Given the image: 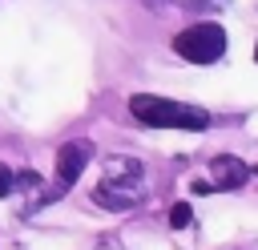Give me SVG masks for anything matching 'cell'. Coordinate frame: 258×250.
<instances>
[{"label":"cell","mask_w":258,"mask_h":250,"mask_svg":"<svg viewBox=\"0 0 258 250\" xmlns=\"http://www.w3.org/2000/svg\"><path fill=\"white\" fill-rule=\"evenodd\" d=\"M254 60H258V44H254Z\"/></svg>","instance_id":"9c48e42d"},{"label":"cell","mask_w":258,"mask_h":250,"mask_svg":"<svg viewBox=\"0 0 258 250\" xmlns=\"http://www.w3.org/2000/svg\"><path fill=\"white\" fill-rule=\"evenodd\" d=\"M129 113L149 125V129H210V113L198 109V105H185V101H173V97H153V93H137L129 97Z\"/></svg>","instance_id":"6da1fadb"},{"label":"cell","mask_w":258,"mask_h":250,"mask_svg":"<svg viewBox=\"0 0 258 250\" xmlns=\"http://www.w3.org/2000/svg\"><path fill=\"white\" fill-rule=\"evenodd\" d=\"M210 173H214V190H242L250 181V165L238 161L234 153H218L210 161Z\"/></svg>","instance_id":"5b68a950"},{"label":"cell","mask_w":258,"mask_h":250,"mask_svg":"<svg viewBox=\"0 0 258 250\" xmlns=\"http://www.w3.org/2000/svg\"><path fill=\"white\" fill-rule=\"evenodd\" d=\"M93 202H97L101 210H113V214L133 210V206L145 202V181H141V177H117V173H105V177L93 185Z\"/></svg>","instance_id":"3957f363"},{"label":"cell","mask_w":258,"mask_h":250,"mask_svg":"<svg viewBox=\"0 0 258 250\" xmlns=\"http://www.w3.org/2000/svg\"><path fill=\"white\" fill-rule=\"evenodd\" d=\"M226 28L214 24V20H202V24H189L173 36V52L189 65H214L222 52H226Z\"/></svg>","instance_id":"7a4b0ae2"},{"label":"cell","mask_w":258,"mask_h":250,"mask_svg":"<svg viewBox=\"0 0 258 250\" xmlns=\"http://www.w3.org/2000/svg\"><path fill=\"white\" fill-rule=\"evenodd\" d=\"M8 190H12V169H4V165H0V198H4Z\"/></svg>","instance_id":"ba28073f"},{"label":"cell","mask_w":258,"mask_h":250,"mask_svg":"<svg viewBox=\"0 0 258 250\" xmlns=\"http://www.w3.org/2000/svg\"><path fill=\"white\" fill-rule=\"evenodd\" d=\"M189 222H194V210H189L185 202H177V206L169 210V226H173V230H185Z\"/></svg>","instance_id":"52a82bcc"},{"label":"cell","mask_w":258,"mask_h":250,"mask_svg":"<svg viewBox=\"0 0 258 250\" xmlns=\"http://www.w3.org/2000/svg\"><path fill=\"white\" fill-rule=\"evenodd\" d=\"M105 173H117V177H141V161H137V157H109V161H105Z\"/></svg>","instance_id":"8992f818"},{"label":"cell","mask_w":258,"mask_h":250,"mask_svg":"<svg viewBox=\"0 0 258 250\" xmlns=\"http://www.w3.org/2000/svg\"><path fill=\"white\" fill-rule=\"evenodd\" d=\"M89 161H93V145H89V141H64V145L56 149V185H52V194L40 198V206L52 202V198H60L64 190H73V181L85 173Z\"/></svg>","instance_id":"277c9868"}]
</instances>
